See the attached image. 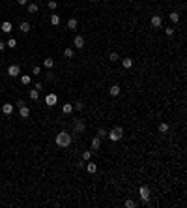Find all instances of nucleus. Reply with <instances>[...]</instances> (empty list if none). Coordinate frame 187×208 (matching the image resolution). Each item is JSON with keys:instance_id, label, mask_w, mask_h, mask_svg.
Masks as SVG:
<instances>
[{"instance_id": "23", "label": "nucleus", "mask_w": 187, "mask_h": 208, "mask_svg": "<svg viewBox=\"0 0 187 208\" xmlns=\"http://www.w3.org/2000/svg\"><path fill=\"white\" fill-rule=\"evenodd\" d=\"M122 66H124L125 69H129L131 66H133V60H131V58H124V60H122Z\"/></svg>"}, {"instance_id": "1", "label": "nucleus", "mask_w": 187, "mask_h": 208, "mask_svg": "<svg viewBox=\"0 0 187 208\" xmlns=\"http://www.w3.org/2000/svg\"><path fill=\"white\" fill-rule=\"evenodd\" d=\"M69 145H71V133H69V131H60L56 135V146L67 148Z\"/></svg>"}, {"instance_id": "15", "label": "nucleus", "mask_w": 187, "mask_h": 208, "mask_svg": "<svg viewBox=\"0 0 187 208\" xmlns=\"http://www.w3.org/2000/svg\"><path fill=\"white\" fill-rule=\"evenodd\" d=\"M62 113L64 114H71L73 113V105L71 103H64L62 105Z\"/></svg>"}, {"instance_id": "14", "label": "nucleus", "mask_w": 187, "mask_h": 208, "mask_svg": "<svg viewBox=\"0 0 187 208\" xmlns=\"http://www.w3.org/2000/svg\"><path fill=\"white\" fill-rule=\"evenodd\" d=\"M101 148V139L99 137H94L92 139V150H99Z\"/></svg>"}, {"instance_id": "17", "label": "nucleus", "mask_w": 187, "mask_h": 208, "mask_svg": "<svg viewBox=\"0 0 187 208\" xmlns=\"http://www.w3.org/2000/svg\"><path fill=\"white\" fill-rule=\"evenodd\" d=\"M6 47H9V49H15V47H17V40H15V38H9V40L6 41Z\"/></svg>"}, {"instance_id": "34", "label": "nucleus", "mask_w": 187, "mask_h": 208, "mask_svg": "<svg viewBox=\"0 0 187 208\" xmlns=\"http://www.w3.org/2000/svg\"><path fill=\"white\" fill-rule=\"evenodd\" d=\"M32 73H34V75H40V73H41V68H40V66H34V68H32Z\"/></svg>"}, {"instance_id": "26", "label": "nucleus", "mask_w": 187, "mask_h": 208, "mask_svg": "<svg viewBox=\"0 0 187 208\" xmlns=\"http://www.w3.org/2000/svg\"><path fill=\"white\" fill-rule=\"evenodd\" d=\"M38 9H40V8H38V4H28V13L34 15V13H38Z\"/></svg>"}, {"instance_id": "37", "label": "nucleus", "mask_w": 187, "mask_h": 208, "mask_svg": "<svg viewBox=\"0 0 187 208\" xmlns=\"http://www.w3.org/2000/svg\"><path fill=\"white\" fill-rule=\"evenodd\" d=\"M6 49V43H4V41H0V51H4Z\"/></svg>"}, {"instance_id": "6", "label": "nucleus", "mask_w": 187, "mask_h": 208, "mask_svg": "<svg viewBox=\"0 0 187 208\" xmlns=\"http://www.w3.org/2000/svg\"><path fill=\"white\" fill-rule=\"evenodd\" d=\"M138 193H140V199H142V203H148V199H150V190H148L146 186H140Z\"/></svg>"}, {"instance_id": "32", "label": "nucleus", "mask_w": 187, "mask_h": 208, "mask_svg": "<svg viewBox=\"0 0 187 208\" xmlns=\"http://www.w3.org/2000/svg\"><path fill=\"white\" fill-rule=\"evenodd\" d=\"M73 109H77V111H82V109H84V103H82V101H77V103L73 105Z\"/></svg>"}, {"instance_id": "5", "label": "nucleus", "mask_w": 187, "mask_h": 208, "mask_svg": "<svg viewBox=\"0 0 187 208\" xmlns=\"http://www.w3.org/2000/svg\"><path fill=\"white\" fill-rule=\"evenodd\" d=\"M8 75H9L11 79H13V77H19V75H21V68H19L17 64H11V66L8 68Z\"/></svg>"}, {"instance_id": "36", "label": "nucleus", "mask_w": 187, "mask_h": 208, "mask_svg": "<svg viewBox=\"0 0 187 208\" xmlns=\"http://www.w3.org/2000/svg\"><path fill=\"white\" fill-rule=\"evenodd\" d=\"M17 4L19 6H26V0H17Z\"/></svg>"}, {"instance_id": "30", "label": "nucleus", "mask_w": 187, "mask_h": 208, "mask_svg": "<svg viewBox=\"0 0 187 208\" xmlns=\"http://www.w3.org/2000/svg\"><path fill=\"white\" fill-rule=\"evenodd\" d=\"M125 206H127V208H135V206H137V203H135V201L133 199H127V201H125Z\"/></svg>"}, {"instance_id": "29", "label": "nucleus", "mask_w": 187, "mask_h": 208, "mask_svg": "<svg viewBox=\"0 0 187 208\" xmlns=\"http://www.w3.org/2000/svg\"><path fill=\"white\" fill-rule=\"evenodd\" d=\"M109 60H111V62H118L120 56H118V53H111V54H109Z\"/></svg>"}, {"instance_id": "4", "label": "nucleus", "mask_w": 187, "mask_h": 208, "mask_svg": "<svg viewBox=\"0 0 187 208\" xmlns=\"http://www.w3.org/2000/svg\"><path fill=\"white\" fill-rule=\"evenodd\" d=\"M56 101H58V96L54 94V92H51V94L45 96V105H47V107H53V105H56Z\"/></svg>"}, {"instance_id": "27", "label": "nucleus", "mask_w": 187, "mask_h": 208, "mask_svg": "<svg viewBox=\"0 0 187 208\" xmlns=\"http://www.w3.org/2000/svg\"><path fill=\"white\" fill-rule=\"evenodd\" d=\"M170 21H172V23H178L180 21V13L178 11H172V13H170Z\"/></svg>"}, {"instance_id": "11", "label": "nucleus", "mask_w": 187, "mask_h": 208, "mask_svg": "<svg viewBox=\"0 0 187 208\" xmlns=\"http://www.w3.org/2000/svg\"><path fill=\"white\" fill-rule=\"evenodd\" d=\"M120 92H122V88L118 85H112L111 88H109V94L112 96V98H116V96H120Z\"/></svg>"}, {"instance_id": "22", "label": "nucleus", "mask_w": 187, "mask_h": 208, "mask_svg": "<svg viewBox=\"0 0 187 208\" xmlns=\"http://www.w3.org/2000/svg\"><path fill=\"white\" fill-rule=\"evenodd\" d=\"M21 83H22L24 86H28V85L32 83V77H30V75H21Z\"/></svg>"}, {"instance_id": "19", "label": "nucleus", "mask_w": 187, "mask_h": 208, "mask_svg": "<svg viewBox=\"0 0 187 208\" xmlns=\"http://www.w3.org/2000/svg\"><path fill=\"white\" fill-rule=\"evenodd\" d=\"M28 96H30V100H40V90H36V88H34V90H30L28 92Z\"/></svg>"}, {"instance_id": "10", "label": "nucleus", "mask_w": 187, "mask_h": 208, "mask_svg": "<svg viewBox=\"0 0 187 208\" xmlns=\"http://www.w3.org/2000/svg\"><path fill=\"white\" fill-rule=\"evenodd\" d=\"M0 30L4 32V34H9V32L13 30V26H11V23H9V21H4V23L0 24Z\"/></svg>"}, {"instance_id": "31", "label": "nucleus", "mask_w": 187, "mask_h": 208, "mask_svg": "<svg viewBox=\"0 0 187 208\" xmlns=\"http://www.w3.org/2000/svg\"><path fill=\"white\" fill-rule=\"evenodd\" d=\"M82 159H84V161H88V159H92V152H90V150H86V152H82Z\"/></svg>"}, {"instance_id": "25", "label": "nucleus", "mask_w": 187, "mask_h": 208, "mask_svg": "<svg viewBox=\"0 0 187 208\" xmlns=\"http://www.w3.org/2000/svg\"><path fill=\"white\" fill-rule=\"evenodd\" d=\"M43 66H45L47 69H51V68L54 66V60H53V58H45V60H43Z\"/></svg>"}, {"instance_id": "3", "label": "nucleus", "mask_w": 187, "mask_h": 208, "mask_svg": "<svg viewBox=\"0 0 187 208\" xmlns=\"http://www.w3.org/2000/svg\"><path fill=\"white\" fill-rule=\"evenodd\" d=\"M73 129H75V133H84L86 131V122L84 120H75V122H73Z\"/></svg>"}, {"instance_id": "8", "label": "nucleus", "mask_w": 187, "mask_h": 208, "mask_svg": "<svg viewBox=\"0 0 187 208\" xmlns=\"http://www.w3.org/2000/svg\"><path fill=\"white\" fill-rule=\"evenodd\" d=\"M86 43V40L82 36H75V40H73V45H75V49H82Z\"/></svg>"}, {"instance_id": "33", "label": "nucleus", "mask_w": 187, "mask_h": 208, "mask_svg": "<svg viewBox=\"0 0 187 208\" xmlns=\"http://www.w3.org/2000/svg\"><path fill=\"white\" fill-rule=\"evenodd\" d=\"M165 34H167V36H172V34H174V26H167L165 28Z\"/></svg>"}, {"instance_id": "20", "label": "nucleus", "mask_w": 187, "mask_h": 208, "mask_svg": "<svg viewBox=\"0 0 187 208\" xmlns=\"http://www.w3.org/2000/svg\"><path fill=\"white\" fill-rule=\"evenodd\" d=\"M19 30H21V32H24V34H26V32L30 30V24H28L26 21H22V23L19 24Z\"/></svg>"}, {"instance_id": "2", "label": "nucleus", "mask_w": 187, "mask_h": 208, "mask_svg": "<svg viewBox=\"0 0 187 208\" xmlns=\"http://www.w3.org/2000/svg\"><path fill=\"white\" fill-rule=\"evenodd\" d=\"M122 137H124V129H122L120 126H118V127H112V129L107 133V139H111L112 143H116V141H122Z\"/></svg>"}, {"instance_id": "28", "label": "nucleus", "mask_w": 187, "mask_h": 208, "mask_svg": "<svg viewBox=\"0 0 187 208\" xmlns=\"http://www.w3.org/2000/svg\"><path fill=\"white\" fill-rule=\"evenodd\" d=\"M107 133H109V131H107V129H103V127H101V129L97 131V137L103 141V139H107Z\"/></svg>"}, {"instance_id": "7", "label": "nucleus", "mask_w": 187, "mask_h": 208, "mask_svg": "<svg viewBox=\"0 0 187 208\" xmlns=\"http://www.w3.org/2000/svg\"><path fill=\"white\" fill-rule=\"evenodd\" d=\"M150 23H151L153 28H159V26H163V17H161V15H153Z\"/></svg>"}, {"instance_id": "16", "label": "nucleus", "mask_w": 187, "mask_h": 208, "mask_svg": "<svg viewBox=\"0 0 187 208\" xmlns=\"http://www.w3.org/2000/svg\"><path fill=\"white\" fill-rule=\"evenodd\" d=\"M77 19H73V17H69V21H67V28H69V30H75L77 28Z\"/></svg>"}, {"instance_id": "13", "label": "nucleus", "mask_w": 187, "mask_h": 208, "mask_svg": "<svg viewBox=\"0 0 187 208\" xmlns=\"http://www.w3.org/2000/svg\"><path fill=\"white\" fill-rule=\"evenodd\" d=\"M86 171H88L90 174H94V172L97 171V165H95L94 161H90V159H88V161H86Z\"/></svg>"}, {"instance_id": "24", "label": "nucleus", "mask_w": 187, "mask_h": 208, "mask_svg": "<svg viewBox=\"0 0 187 208\" xmlns=\"http://www.w3.org/2000/svg\"><path fill=\"white\" fill-rule=\"evenodd\" d=\"M51 24H54V26H58V24H60V17H58L56 13L51 15Z\"/></svg>"}, {"instance_id": "12", "label": "nucleus", "mask_w": 187, "mask_h": 208, "mask_svg": "<svg viewBox=\"0 0 187 208\" xmlns=\"http://www.w3.org/2000/svg\"><path fill=\"white\" fill-rule=\"evenodd\" d=\"M19 114H21V118H28L30 116V109L26 105H22V107H19Z\"/></svg>"}, {"instance_id": "21", "label": "nucleus", "mask_w": 187, "mask_h": 208, "mask_svg": "<svg viewBox=\"0 0 187 208\" xmlns=\"http://www.w3.org/2000/svg\"><path fill=\"white\" fill-rule=\"evenodd\" d=\"M157 129H159V133H167V131H169V124H167V122H161L159 126H157Z\"/></svg>"}, {"instance_id": "9", "label": "nucleus", "mask_w": 187, "mask_h": 208, "mask_svg": "<svg viewBox=\"0 0 187 208\" xmlns=\"http://www.w3.org/2000/svg\"><path fill=\"white\" fill-rule=\"evenodd\" d=\"M2 113H4L6 116H11V114H13V105L11 103H4L2 105Z\"/></svg>"}, {"instance_id": "35", "label": "nucleus", "mask_w": 187, "mask_h": 208, "mask_svg": "<svg viewBox=\"0 0 187 208\" xmlns=\"http://www.w3.org/2000/svg\"><path fill=\"white\" fill-rule=\"evenodd\" d=\"M56 6H58L56 0H51V2H49V9H56Z\"/></svg>"}, {"instance_id": "18", "label": "nucleus", "mask_w": 187, "mask_h": 208, "mask_svg": "<svg viewBox=\"0 0 187 208\" xmlns=\"http://www.w3.org/2000/svg\"><path fill=\"white\" fill-rule=\"evenodd\" d=\"M64 56H66V58H73V56H75V51H73L71 47H67V49H64Z\"/></svg>"}]
</instances>
